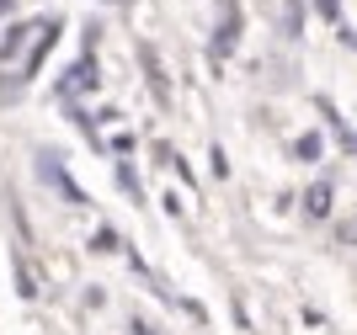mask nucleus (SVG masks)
<instances>
[{
    "label": "nucleus",
    "mask_w": 357,
    "mask_h": 335,
    "mask_svg": "<svg viewBox=\"0 0 357 335\" xmlns=\"http://www.w3.org/2000/svg\"><path fill=\"white\" fill-rule=\"evenodd\" d=\"M96 80H102V75H96V59H75L70 70H64V80H59V102H75V96H86V91H96Z\"/></svg>",
    "instance_id": "f257e3e1"
},
{
    "label": "nucleus",
    "mask_w": 357,
    "mask_h": 335,
    "mask_svg": "<svg viewBox=\"0 0 357 335\" xmlns=\"http://www.w3.org/2000/svg\"><path fill=\"white\" fill-rule=\"evenodd\" d=\"M54 38H59V27H54V22H43V27H38V43H32V54H27V64H22V75L38 70V59L48 54V43H54Z\"/></svg>",
    "instance_id": "f03ea898"
},
{
    "label": "nucleus",
    "mask_w": 357,
    "mask_h": 335,
    "mask_svg": "<svg viewBox=\"0 0 357 335\" xmlns=\"http://www.w3.org/2000/svg\"><path fill=\"white\" fill-rule=\"evenodd\" d=\"M304 208H310L314 219H326V213H331V187H326V181H320V187H310V197H304Z\"/></svg>",
    "instance_id": "7ed1b4c3"
},
{
    "label": "nucleus",
    "mask_w": 357,
    "mask_h": 335,
    "mask_svg": "<svg viewBox=\"0 0 357 335\" xmlns=\"http://www.w3.org/2000/svg\"><path fill=\"white\" fill-rule=\"evenodd\" d=\"M320 149H326V139H320V133H310V139H298V160H314V155H320Z\"/></svg>",
    "instance_id": "20e7f679"
},
{
    "label": "nucleus",
    "mask_w": 357,
    "mask_h": 335,
    "mask_svg": "<svg viewBox=\"0 0 357 335\" xmlns=\"http://www.w3.org/2000/svg\"><path fill=\"white\" fill-rule=\"evenodd\" d=\"M314 6H320V16H331V22H336V0H314Z\"/></svg>",
    "instance_id": "39448f33"
},
{
    "label": "nucleus",
    "mask_w": 357,
    "mask_h": 335,
    "mask_svg": "<svg viewBox=\"0 0 357 335\" xmlns=\"http://www.w3.org/2000/svg\"><path fill=\"white\" fill-rule=\"evenodd\" d=\"M134 335H155V330H149V325H134Z\"/></svg>",
    "instance_id": "423d86ee"
}]
</instances>
